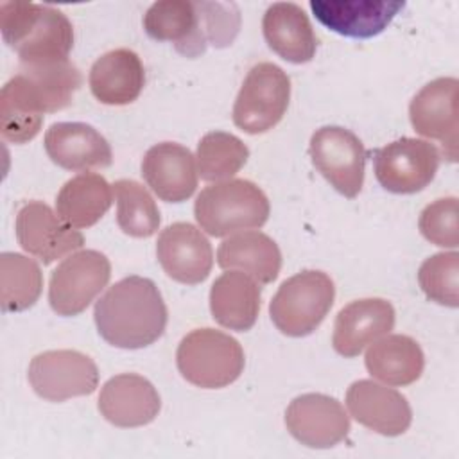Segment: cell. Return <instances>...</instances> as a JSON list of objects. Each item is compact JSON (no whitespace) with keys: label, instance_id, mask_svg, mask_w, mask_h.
Masks as SVG:
<instances>
[{"label":"cell","instance_id":"cell-1","mask_svg":"<svg viewBox=\"0 0 459 459\" xmlns=\"http://www.w3.org/2000/svg\"><path fill=\"white\" fill-rule=\"evenodd\" d=\"M93 319L108 344L140 350L163 335L169 314L152 280L127 276L111 285L95 303Z\"/></svg>","mask_w":459,"mask_h":459},{"label":"cell","instance_id":"cell-2","mask_svg":"<svg viewBox=\"0 0 459 459\" xmlns=\"http://www.w3.org/2000/svg\"><path fill=\"white\" fill-rule=\"evenodd\" d=\"M0 30L4 41L18 54L20 66L68 61L74 27L61 9L32 2H2Z\"/></svg>","mask_w":459,"mask_h":459},{"label":"cell","instance_id":"cell-3","mask_svg":"<svg viewBox=\"0 0 459 459\" xmlns=\"http://www.w3.org/2000/svg\"><path fill=\"white\" fill-rule=\"evenodd\" d=\"M269 199L249 179H226L201 190L194 215L203 231L212 237H228L262 228L269 219Z\"/></svg>","mask_w":459,"mask_h":459},{"label":"cell","instance_id":"cell-4","mask_svg":"<svg viewBox=\"0 0 459 459\" xmlns=\"http://www.w3.org/2000/svg\"><path fill=\"white\" fill-rule=\"evenodd\" d=\"M176 362L186 382L221 389L240 377L246 359L240 342L231 335L215 328H195L181 339Z\"/></svg>","mask_w":459,"mask_h":459},{"label":"cell","instance_id":"cell-5","mask_svg":"<svg viewBox=\"0 0 459 459\" xmlns=\"http://www.w3.org/2000/svg\"><path fill=\"white\" fill-rule=\"evenodd\" d=\"M335 287L323 271H301L287 278L269 305L274 326L289 337L312 333L333 305Z\"/></svg>","mask_w":459,"mask_h":459},{"label":"cell","instance_id":"cell-6","mask_svg":"<svg viewBox=\"0 0 459 459\" xmlns=\"http://www.w3.org/2000/svg\"><path fill=\"white\" fill-rule=\"evenodd\" d=\"M290 99V79L274 63L255 65L235 99L233 124L247 134L273 129L285 115Z\"/></svg>","mask_w":459,"mask_h":459},{"label":"cell","instance_id":"cell-7","mask_svg":"<svg viewBox=\"0 0 459 459\" xmlns=\"http://www.w3.org/2000/svg\"><path fill=\"white\" fill-rule=\"evenodd\" d=\"M111 276L108 256L95 249H82L65 258L52 273L48 303L57 316L72 317L88 308Z\"/></svg>","mask_w":459,"mask_h":459},{"label":"cell","instance_id":"cell-8","mask_svg":"<svg viewBox=\"0 0 459 459\" xmlns=\"http://www.w3.org/2000/svg\"><path fill=\"white\" fill-rule=\"evenodd\" d=\"M308 152L317 172L339 194L348 199L359 195L368 152L355 133L339 126H325L312 134Z\"/></svg>","mask_w":459,"mask_h":459},{"label":"cell","instance_id":"cell-9","mask_svg":"<svg viewBox=\"0 0 459 459\" xmlns=\"http://www.w3.org/2000/svg\"><path fill=\"white\" fill-rule=\"evenodd\" d=\"M441 154L427 140L403 136L373 152L378 183L393 194H416L436 176Z\"/></svg>","mask_w":459,"mask_h":459},{"label":"cell","instance_id":"cell-10","mask_svg":"<svg viewBox=\"0 0 459 459\" xmlns=\"http://www.w3.org/2000/svg\"><path fill=\"white\" fill-rule=\"evenodd\" d=\"M29 382L34 393L48 402H65L91 394L99 385L97 364L75 350H48L29 364Z\"/></svg>","mask_w":459,"mask_h":459},{"label":"cell","instance_id":"cell-11","mask_svg":"<svg viewBox=\"0 0 459 459\" xmlns=\"http://www.w3.org/2000/svg\"><path fill=\"white\" fill-rule=\"evenodd\" d=\"M455 77H439L425 84L411 100L409 117L416 133L443 145L448 161H457L459 115Z\"/></svg>","mask_w":459,"mask_h":459},{"label":"cell","instance_id":"cell-12","mask_svg":"<svg viewBox=\"0 0 459 459\" xmlns=\"http://www.w3.org/2000/svg\"><path fill=\"white\" fill-rule=\"evenodd\" d=\"M81 84L82 75L70 59L52 65L20 66V72L7 81L11 91L39 117L70 106Z\"/></svg>","mask_w":459,"mask_h":459},{"label":"cell","instance_id":"cell-13","mask_svg":"<svg viewBox=\"0 0 459 459\" xmlns=\"http://www.w3.org/2000/svg\"><path fill=\"white\" fill-rule=\"evenodd\" d=\"M14 228L22 249L41 260L43 265L74 253L84 244L82 233L66 224L41 201L23 204L16 215Z\"/></svg>","mask_w":459,"mask_h":459},{"label":"cell","instance_id":"cell-14","mask_svg":"<svg viewBox=\"0 0 459 459\" xmlns=\"http://www.w3.org/2000/svg\"><path fill=\"white\" fill-rule=\"evenodd\" d=\"M285 425L294 439L310 448L335 446L350 432L342 403L321 393L296 396L285 411Z\"/></svg>","mask_w":459,"mask_h":459},{"label":"cell","instance_id":"cell-15","mask_svg":"<svg viewBox=\"0 0 459 459\" xmlns=\"http://www.w3.org/2000/svg\"><path fill=\"white\" fill-rule=\"evenodd\" d=\"M156 256L167 276L185 285L204 281L213 265L210 240L190 222L167 226L158 237Z\"/></svg>","mask_w":459,"mask_h":459},{"label":"cell","instance_id":"cell-16","mask_svg":"<svg viewBox=\"0 0 459 459\" xmlns=\"http://www.w3.org/2000/svg\"><path fill=\"white\" fill-rule=\"evenodd\" d=\"M143 29L154 41H170L185 57H197L208 47L201 0H160L143 14Z\"/></svg>","mask_w":459,"mask_h":459},{"label":"cell","instance_id":"cell-17","mask_svg":"<svg viewBox=\"0 0 459 459\" xmlns=\"http://www.w3.org/2000/svg\"><path fill=\"white\" fill-rule=\"evenodd\" d=\"M161 409L156 387L136 373L111 377L100 389L99 412L115 427L133 429L151 423Z\"/></svg>","mask_w":459,"mask_h":459},{"label":"cell","instance_id":"cell-18","mask_svg":"<svg viewBox=\"0 0 459 459\" xmlns=\"http://www.w3.org/2000/svg\"><path fill=\"white\" fill-rule=\"evenodd\" d=\"M346 407L360 425L382 436H400L412 421L407 398L373 380L353 382L346 393Z\"/></svg>","mask_w":459,"mask_h":459},{"label":"cell","instance_id":"cell-19","mask_svg":"<svg viewBox=\"0 0 459 459\" xmlns=\"http://www.w3.org/2000/svg\"><path fill=\"white\" fill-rule=\"evenodd\" d=\"M405 7L398 0H310L319 23L346 38H373L380 34Z\"/></svg>","mask_w":459,"mask_h":459},{"label":"cell","instance_id":"cell-20","mask_svg":"<svg viewBox=\"0 0 459 459\" xmlns=\"http://www.w3.org/2000/svg\"><path fill=\"white\" fill-rule=\"evenodd\" d=\"M142 176L147 186L167 203H183L197 188L195 156L176 142L152 145L142 160Z\"/></svg>","mask_w":459,"mask_h":459},{"label":"cell","instance_id":"cell-21","mask_svg":"<svg viewBox=\"0 0 459 459\" xmlns=\"http://www.w3.org/2000/svg\"><path fill=\"white\" fill-rule=\"evenodd\" d=\"M394 326V308L387 299L364 298L339 310L333 323V350L342 357H357L366 346L387 335Z\"/></svg>","mask_w":459,"mask_h":459},{"label":"cell","instance_id":"cell-22","mask_svg":"<svg viewBox=\"0 0 459 459\" xmlns=\"http://www.w3.org/2000/svg\"><path fill=\"white\" fill-rule=\"evenodd\" d=\"M48 158L66 170L106 169L113 161L108 140L91 126L82 122H57L45 133Z\"/></svg>","mask_w":459,"mask_h":459},{"label":"cell","instance_id":"cell-23","mask_svg":"<svg viewBox=\"0 0 459 459\" xmlns=\"http://www.w3.org/2000/svg\"><path fill=\"white\" fill-rule=\"evenodd\" d=\"M88 82L99 102L126 106L140 97L145 84V70L136 52L115 48L91 65Z\"/></svg>","mask_w":459,"mask_h":459},{"label":"cell","instance_id":"cell-24","mask_svg":"<svg viewBox=\"0 0 459 459\" xmlns=\"http://www.w3.org/2000/svg\"><path fill=\"white\" fill-rule=\"evenodd\" d=\"M264 38L281 59L301 65L316 56L317 38L305 11L292 2H276L262 20Z\"/></svg>","mask_w":459,"mask_h":459},{"label":"cell","instance_id":"cell-25","mask_svg":"<svg viewBox=\"0 0 459 459\" xmlns=\"http://www.w3.org/2000/svg\"><path fill=\"white\" fill-rule=\"evenodd\" d=\"M260 287L242 271L222 273L210 289L212 317L224 328L247 332L260 312Z\"/></svg>","mask_w":459,"mask_h":459},{"label":"cell","instance_id":"cell-26","mask_svg":"<svg viewBox=\"0 0 459 459\" xmlns=\"http://www.w3.org/2000/svg\"><path fill=\"white\" fill-rule=\"evenodd\" d=\"M217 264L226 271H242L258 283H271L281 269L278 244L262 231H240L217 249Z\"/></svg>","mask_w":459,"mask_h":459},{"label":"cell","instance_id":"cell-27","mask_svg":"<svg viewBox=\"0 0 459 459\" xmlns=\"http://www.w3.org/2000/svg\"><path fill=\"white\" fill-rule=\"evenodd\" d=\"M364 362L373 378L387 385H409L421 377L425 357L412 337L387 333L371 342Z\"/></svg>","mask_w":459,"mask_h":459},{"label":"cell","instance_id":"cell-28","mask_svg":"<svg viewBox=\"0 0 459 459\" xmlns=\"http://www.w3.org/2000/svg\"><path fill=\"white\" fill-rule=\"evenodd\" d=\"M113 203V186L95 172H82L68 179L57 197V215L75 230L90 228L109 210Z\"/></svg>","mask_w":459,"mask_h":459},{"label":"cell","instance_id":"cell-29","mask_svg":"<svg viewBox=\"0 0 459 459\" xmlns=\"http://www.w3.org/2000/svg\"><path fill=\"white\" fill-rule=\"evenodd\" d=\"M43 289L39 265L20 253L0 255V303L4 312L30 308Z\"/></svg>","mask_w":459,"mask_h":459},{"label":"cell","instance_id":"cell-30","mask_svg":"<svg viewBox=\"0 0 459 459\" xmlns=\"http://www.w3.org/2000/svg\"><path fill=\"white\" fill-rule=\"evenodd\" d=\"M247 145L231 133L212 131L197 143V174L204 181L231 179L247 161Z\"/></svg>","mask_w":459,"mask_h":459},{"label":"cell","instance_id":"cell-31","mask_svg":"<svg viewBox=\"0 0 459 459\" xmlns=\"http://www.w3.org/2000/svg\"><path fill=\"white\" fill-rule=\"evenodd\" d=\"M117 199V222L120 230L136 238H147L160 228V210L143 185L133 179H118L113 185Z\"/></svg>","mask_w":459,"mask_h":459},{"label":"cell","instance_id":"cell-32","mask_svg":"<svg viewBox=\"0 0 459 459\" xmlns=\"http://www.w3.org/2000/svg\"><path fill=\"white\" fill-rule=\"evenodd\" d=\"M421 290L430 301L455 308L459 305V253H436L418 271Z\"/></svg>","mask_w":459,"mask_h":459},{"label":"cell","instance_id":"cell-33","mask_svg":"<svg viewBox=\"0 0 459 459\" xmlns=\"http://www.w3.org/2000/svg\"><path fill=\"white\" fill-rule=\"evenodd\" d=\"M418 228L430 244L455 249L459 246L457 197H443L427 204L420 215Z\"/></svg>","mask_w":459,"mask_h":459}]
</instances>
